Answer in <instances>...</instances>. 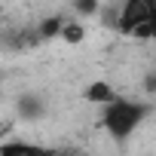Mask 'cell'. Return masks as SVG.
<instances>
[{"mask_svg":"<svg viewBox=\"0 0 156 156\" xmlns=\"http://www.w3.org/2000/svg\"><path fill=\"white\" fill-rule=\"evenodd\" d=\"M64 16H46V19H40V25H37V37L40 40H52V37H61V28H64Z\"/></svg>","mask_w":156,"mask_h":156,"instance_id":"5","label":"cell"},{"mask_svg":"<svg viewBox=\"0 0 156 156\" xmlns=\"http://www.w3.org/2000/svg\"><path fill=\"white\" fill-rule=\"evenodd\" d=\"M0 156H67V153L43 144H31V141H6L0 144Z\"/></svg>","mask_w":156,"mask_h":156,"instance_id":"3","label":"cell"},{"mask_svg":"<svg viewBox=\"0 0 156 156\" xmlns=\"http://www.w3.org/2000/svg\"><path fill=\"white\" fill-rule=\"evenodd\" d=\"M61 43H67V46H80L83 40H86V25L83 22H73V19H67L64 22V28H61V37H58Z\"/></svg>","mask_w":156,"mask_h":156,"instance_id":"6","label":"cell"},{"mask_svg":"<svg viewBox=\"0 0 156 156\" xmlns=\"http://www.w3.org/2000/svg\"><path fill=\"white\" fill-rule=\"evenodd\" d=\"M150 107L144 101H129V98H116L113 104H107L101 110V126L107 129V135L113 141H126L144 119H147Z\"/></svg>","mask_w":156,"mask_h":156,"instance_id":"1","label":"cell"},{"mask_svg":"<svg viewBox=\"0 0 156 156\" xmlns=\"http://www.w3.org/2000/svg\"><path fill=\"white\" fill-rule=\"evenodd\" d=\"M73 12L76 16H101V3L98 0H80V3H73Z\"/></svg>","mask_w":156,"mask_h":156,"instance_id":"8","label":"cell"},{"mask_svg":"<svg viewBox=\"0 0 156 156\" xmlns=\"http://www.w3.org/2000/svg\"><path fill=\"white\" fill-rule=\"evenodd\" d=\"M150 43H156V16L150 19Z\"/></svg>","mask_w":156,"mask_h":156,"instance_id":"10","label":"cell"},{"mask_svg":"<svg viewBox=\"0 0 156 156\" xmlns=\"http://www.w3.org/2000/svg\"><path fill=\"white\" fill-rule=\"evenodd\" d=\"M86 98H89L92 104L107 107V104H113L119 95H116V89H113L107 80H95V83H89V86H86Z\"/></svg>","mask_w":156,"mask_h":156,"instance_id":"4","label":"cell"},{"mask_svg":"<svg viewBox=\"0 0 156 156\" xmlns=\"http://www.w3.org/2000/svg\"><path fill=\"white\" fill-rule=\"evenodd\" d=\"M144 92L156 95V73H144Z\"/></svg>","mask_w":156,"mask_h":156,"instance_id":"9","label":"cell"},{"mask_svg":"<svg viewBox=\"0 0 156 156\" xmlns=\"http://www.w3.org/2000/svg\"><path fill=\"white\" fill-rule=\"evenodd\" d=\"M40 110H43V104H40V98H34V95H28V98L19 101V116H25V119H37Z\"/></svg>","mask_w":156,"mask_h":156,"instance_id":"7","label":"cell"},{"mask_svg":"<svg viewBox=\"0 0 156 156\" xmlns=\"http://www.w3.org/2000/svg\"><path fill=\"white\" fill-rule=\"evenodd\" d=\"M150 22V0H126L119 6V31L122 34H135V28Z\"/></svg>","mask_w":156,"mask_h":156,"instance_id":"2","label":"cell"}]
</instances>
